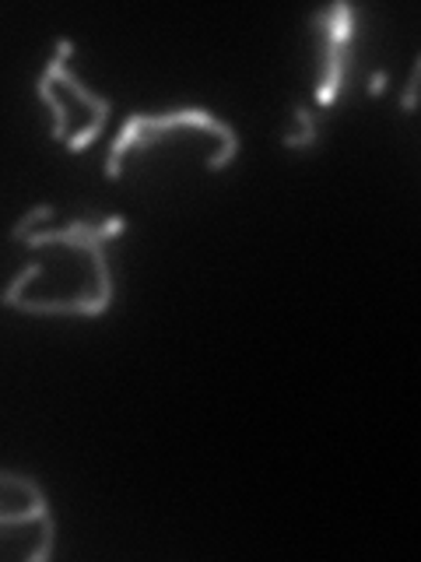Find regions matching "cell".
Here are the masks:
<instances>
[{
    "label": "cell",
    "mask_w": 421,
    "mask_h": 562,
    "mask_svg": "<svg viewBox=\"0 0 421 562\" xmlns=\"http://www.w3.org/2000/svg\"><path fill=\"white\" fill-rule=\"evenodd\" d=\"M186 127H197L218 137V151L207 158V169L210 172H221L236 162L239 155V134L232 123L218 120L210 110H172V113H130L127 123L120 127V134L113 137L110 155H105V180H120L123 176V158H127L134 148H151L155 140H162L166 131H186Z\"/></svg>",
    "instance_id": "cell-1"
},
{
    "label": "cell",
    "mask_w": 421,
    "mask_h": 562,
    "mask_svg": "<svg viewBox=\"0 0 421 562\" xmlns=\"http://www.w3.org/2000/svg\"><path fill=\"white\" fill-rule=\"evenodd\" d=\"M312 25L323 32V67H320V85H316V102L330 110L344 92L351 40H355V11L348 4H330L312 14Z\"/></svg>",
    "instance_id": "cell-2"
},
{
    "label": "cell",
    "mask_w": 421,
    "mask_h": 562,
    "mask_svg": "<svg viewBox=\"0 0 421 562\" xmlns=\"http://www.w3.org/2000/svg\"><path fill=\"white\" fill-rule=\"evenodd\" d=\"M75 53V43L70 40H57V46H53V57H49V64H46V75L53 78V85H60V88H67V92H75L78 95V102H84V110L92 113V123H88L84 131H78L75 137L67 140V148L70 151H84L92 140L102 134V127H105V120H110V110H113V102L110 99H102V95H95V92H88V88L70 75L67 70V57Z\"/></svg>",
    "instance_id": "cell-3"
},
{
    "label": "cell",
    "mask_w": 421,
    "mask_h": 562,
    "mask_svg": "<svg viewBox=\"0 0 421 562\" xmlns=\"http://www.w3.org/2000/svg\"><path fill=\"white\" fill-rule=\"evenodd\" d=\"M35 95H39L46 105H49V113H53V127H49V137L53 140H64L67 137V105H64V99L57 95V85H53V78L46 75H39V81H35Z\"/></svg>",
    "instance_id": "cell-4"
},
{
    "label": "cell",
    "mask_w": 421,
    "mask_h": 562,
    "mask_svg": "<svg viewBox=\"0 0 421 562\" xmlns=\"http://www.w3.org/2000/svg\"><path fill=\"white\" fill-rule=\"evenodd\" d=\"M295 120H298V131L281 137V145L292 148V151H303V148H312L316 137H320V127H316V113H309V105L298 102L295 105Z\"/></svg>",
    "instance_id": "cell-5"
},
{
    "label": "cell",
    "mask_w": 421,
    "mask_h": 562,
    "mask_svg": "<svg viewBox=\"0 0 421 562\" xmlns=\"http://www.w3.org/2000/svg\"><path fill=\"white\" fill-rule=\"evenodd\" d=\"M53 218H57V207H53V204H39V207L25 211V215L11 225V239H14V243H25V236L39 233V225H43V222H53Z\"/></svg>",
    "instance_id": "cell-6"
},
{
    "label": "cell",
    "mask_w": 421,
    "mask_h": 562,
    "mask_svg": "<svg viewBox=\"0 0 421 562\" xmlns=\"http://www.w3.org/2000/svg\"><path fill=\"white\" fill-rule=\"evenodd\" d=\"M418 64L411 67V78H408V88H403V102H400V110L403 113H414V105H418Z\"/></svg>",
    "instance_id": "cell-7"
},
{
    "label": "cell",
    "mask_w": 421,
    "mask_h": 562,
    "mask_svg": "<svg viewBox=\"0 0 421 562\" xmlns=\"http://www.w3.org/2000/svg\"><path fill=\"white\" fill-rule=\"evenodd\" d=\"M368 92H373V95H383L386 92V70H376V75L368 78Z\"/></svg>",
    "instance_id": "cell-8"
}]
</instances>
